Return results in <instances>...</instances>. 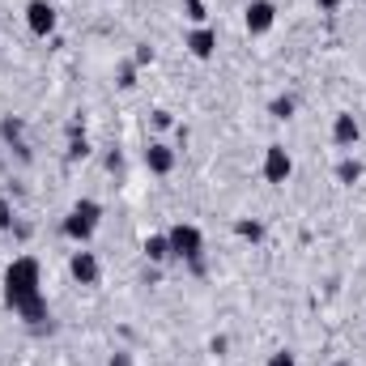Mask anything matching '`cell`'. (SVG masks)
I'll return each instance as SVG.
<instances>
[{"instance_id": "ffe728a7", "label": "cell", "mask_w": 366, "mask_h": 366, "mask_svg": "<svg viewBox=\"0 0 366 366\" xmlns=\"http://www.w3.org/2000/svg\"><path fill=\"white\" fill-rule=\"evenodd\" d=\"M132 64H137V69H141V64H154V47H149V43H141V47H137V60H132Z\"/></svg>"}, {"instance_id": "e0dca14e", "label": "cell", "mask_w": 366, "mask_h": 366, "mask_svg": "<svg viewBox=\"0 0 366 366\" xmlns=\"http://www.w3.org/2000/svg\"><path fill=\"white\" fill-rule=\"evenodd\" d=\"M137 86V64H124L119 69V90H132Z\"/></svg>"}, {"instance_id": "ac0fdd59", "label": "cell", "mask_w": 366, "mask_h": 366, "mask_svg": "<svg viewBox=\"0 0 366 366\" xmlns=\"http://www.w3.org/2000/svg\"><path fill=\"white\" fill-rule=\"evenodd\" d=\"M269 366H298V358L290 350H277V354H269Z\"/></svg>"}, {"instance_id": "9a60e30c", "label": "cell", "mask_w": 366, "mask_h": 366, "mask_svg": "<svg viewBox=\"0 0 366 366\" xmlns=\"http://www.w3.org/2000/svg\"><path fill=\"white\" fill-rule=\"evenodd\" d=\"M0 137H4L9 145H17V141H21V119H4V124H0ZM17 149H21V145H17Z\"/></svg>"}, {"instance_id": "7a4b0ae2", "label": "cell", "mask_w": 366, "mask_h": 366, "mask_svg": "<svg viewBox=\"0 0 366 366\" xmlns=\"http://www.w3.org/2000/svg\"><path fill=\"white\" fill-rule=\"evenodd\" d=\"M98 222H102V204L98 200H77L73 209H69V217H64V234L73 239V243H90L94 230H98Z\"/></svg>"}, {"instance_id": "5b68a950", "label": "cell", "mask_w": 366, "mask_h": 366, "mask_svg": "<svg viewBox=\"0 0 366 366\" xmlns=\"http://www.w3.org/2000/svg\"><path fill=\"white\" fill-rule=\"evenodd\" d=\"M243 26H247V34H269L277 26V4L273 0H252L243 9Z\"/></svg>"}, {"instance_id": "ba28073f", "label": "cell", "mask_w": 366, "mask_h": 366, "mask_svg": "<svg viewBox=\"0 0 366 366\" xmlns=\"http://www.w3.org/2000/svg\"><path fill=\"white\" fill-rule=\"evenodd\" d=\"M69 277H73L77 285H98V277H102L98 256H94V252H73V260H69Z\"/></svg>"}, {"instance_id": "30bf717a", "label": "cell", "mask_w": 366, "mask_h": 366, "mask_svg": "<svg viewBox=\"0 0 366 366\" xmlns=\"http://www.w3.org/2000/svg\"><path fill=\"white\" fill-rule=\"evenodd\" d=\"M358 137H362V128H358V119L341 111V115L332 119V145H341V149H354V145H358Z\"/></svg>"}, {"instance_id": "9c48e42d", "label": "cell", "mask_w": 366, "mask_h": 366, "mask_svg": "<svg viewBox=\"0 0 366 366\" xmlns=\"http://www.w3.org/2000/svg\"><path fill=\"white\" fill-rule=\"evenodd\" d=\"M183 47H187L196 60H213V51H217V34H213L209 26H196V30H187Z\"/></svg>"}, {"instance_id": "6da1fadb", "label": "cell", "mask_w": 366, "mask_h": 366, "mask_svg": "<svg viewBox=\"0 0 366 366\" xmlns=\"http://www.w3.org/2000/svg\"><path fill=\"white\" fill-rule=\"evenodd\" d=\"M4 302L26 320V324H43L47 320V302H43V277L34 256H17L4 269Z\"/></svg>"}, {"instance_id": "cb8c5ba5", "label": "cell", "mask_w": 366, "mask_h": 366, "mask_svg": "<svg viewBox=\"0 0 366 366\" xmlns=\"http://www.w3.org/2000/svg\"><path fill=\"white\" fill-rule=\"evenodd\" d=\"M332 366H354V362H332Z\"/></svg>"}, {"instance_id": "44dd1931", "label": "cell", "mask_w": 366, "mask_h": 366, "mask_svg": "<svg viewBox=\"0 0 366 366\" xmlns=\"http://www.w3.org/2000/svg\"><path fill=\"white\" fill-rule=\"evenodd\" d=\"M171 124H175V119H171V111H167V107H158V111H154V128H171Z\"/></svg>"}, {"instance_id": "4fadbf2b", "label": "cell", "mask_w": 366, "mask_h": 366, "mask_svg": "<svg viewBox=\"0 0 366 366\" xmlns=\"http://www.w3.org/2000/svg\"><path fill=\"white\" fill-rule=\"evenodd\" d=\"M234 234H239V239H247V243H260V239H264V226H260V222H247V217H243V222L234 226Z\"/></svg>"}, {"instance_id": "3957f363", "label": "cell", "mask_w": 366, "mask_h": 366, "mask_svg": "<svg viewBox=\"0 0 366 366\" xmlns=\"http://www.w3.org/2000/svg\"><path fill=\"white\" fill-rule=\"evenodd\" d=\"M167 239H171V260H187L196 273H200V252H204V234L196 230V226H187V222H179V226H171L167 230Z\"/></svg>"}, {"instance_id": "7402d4cb", "label": "cell", "mask_w": 366, "mask_h": 366, "mask_svg": "<svg viewBox=\"0 0 366 366\" xmlns=\"http://www.w3.org/2000/svg\"><path fill=\"white\" fill-rule=\"evenodd\" d=\"M107 366H132V354H124V350H115V354H111V362Z\"/></svg>"}, {"instance_id": "277c9868", "label": "cell", "mask_w": 366, "mask_h": 366, "mask_svg": "<svg viewBox=\"0 0 366 366\" xmlns=\"http://www.w3.org/2000/svg\"><path fill=\"white\" fill-rule=\"evenodd\" d=\"M26 26H30V34H39V39L56 34V26H60L56 4H51V0H30V4H26Z\"/></svg>"}, {"instance_id": "2e32d148", "label": "cell", "mask_w": 366, "mask_h": 366, "mask_svg": "<svg viewBox=\"0 0 366 366\" xmlns=\"http://www.w3.org/2000/svg\"><path fill=\"white\" fill-rule=\"evenodd\" d=\"M183 9H187V17H192L196 26H204V17H209V13H204V0H183Z\"/></svg>"}, {"instance_id": "52a82bcc", "label": "cell", "mask_w": 366, "mask_h": 366, "mask_svg": "<svg viewBox=\"0 0 366 366\" xmlns=\"http://www.w3.org/2000/svg\"><path fill=\"white\" fill-rule=\"evenodd\" d=\"M175 162H179V154H175L167 141H149V145H145V167H149V175H171Z\"/></svg>"}, {"instance_id": "d6986e66", "label": "cell", "mask_w": 366, "mask_h": 366, "mask_svg": "<svg viewBox=\"0 0 366 366\" xmlns=\"http://www.w3.org/2000/svg\"><path fill=\"white\" fill-rule=\"evenodd\" d=\"M9 226H13V204H9V200L0 196V234H4Z\"/></svg>"}, {"instance_id": "8992f818", "label": "cell", "mask_w": 366, "mask_h": 366, "mask_svg": "<svg viewBox=\"0 0 366 366\" xmlns=\"http://www.w3.org/2000/svg\"><path fill=\"white\" fill-rule=\"evenodd\" d=\"M260 171H264V179L269 183H285L290 175H294V158H290V149H285V145H269Z\"/></svg>"}, {"instance_id": "5bb4252c", "label": "cell", "mask_w": 366, "mask_h": 366, "mask_svg": "<svg viewBox=\"0 0 366 366\" xmlns=\"http://www.w3.org/2000/svg\"><path fill=\"white\" fill-rule=\"evenodd\" d=\"M269 115H273V119H290V115H294V98H290V94L273 98V102H269Z\"/></svg>"}, {"instance_id": "8fae6325", "label": "cell", "mask_w": 366, "mask_h": 366, "mask_svg": "<svg viewBox=\"0 0 366 366\" xmlns=\"http://www.w3.org/2000/svg\"><path fill=\"white\" fill-rule=\"evenodd\" d=\"M141 252H145L149 264H167V260H171V239H167V234H149Z\"/></svg>"}, {"instance_id": "7c38bea8", "label": "cell", "mask_w": 366, "mask_h": 366, "mask_svg": "<svg viewBox=\"0 0 366 366\" xmlns=\"http://www.w3.org/2000/svg\"><path fill=\"white\" fill-rule=\"evenodd\" d=\"M337 179H341V183H358V179H362V162L341 158V162H337Z\"/></svg>"}, {"instance_id": "603a6c76", "label": "cell", "mask_w": 366, "mask_h": 366, "mask_svg": "<svg viewBox=\"0 0 366 366\" xmlns=\"http://www.w3.org/2000/svg\"><path fill=\"white\" fill-rule=\"evenodd\" d=\"M315 4H320V9H337L341 0H315Z\"/></svg>"}]
</instances>
